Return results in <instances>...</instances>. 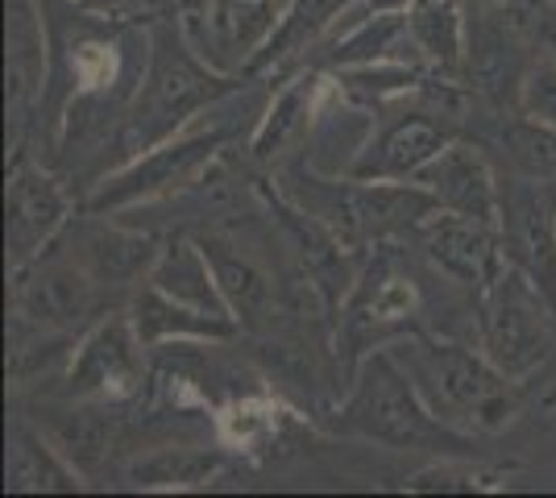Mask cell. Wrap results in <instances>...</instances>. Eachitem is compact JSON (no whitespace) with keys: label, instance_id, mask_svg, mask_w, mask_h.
<instances>
[{"label":"cell","instance_id":"1","mask_svg":"<svg viewBox=\"0 0 556 498\" xmlns=\"http://www.w3.org/2000/svg\"><path fill=\"white\" fill-rule=\"evenodd\" d=\"M146 47H150L146 72L138 75V88L129 95V108L116 129L121 163L175 138L195 113H208L212 104H220L225 95L241 88L232 75H220L191 50L179 25L154 22L146 34Z\"/></svg>","mask_w":556,"mask_h":498},{"label":"cell","instance_id":"2","mask_svg":"<svg viewBox=\"0 0 556 498\" xmlns=\"http://www.w3.org/2000/svg\"><path fill=\"white\" fill-rule=\"evenodd\" d=\"M337 432L362 436L387 449H424L441 457H473V432L448 424L437 416V407L424 399L407 366L394 357L391 345L374 349L353 382L345 386V399L337 407Z\"/></svg>","mask_w":556,"mask_h":498},{"label":"cell","instance_id":"3","mask_svg":"<svg viewBox=\"0 0 556 498\" xmlns=\"http://www.w3.org/2000/svg\"><path fill=\"white\" fill-rule=\"evenodd\" d=\"M394 357L407 366L424 399L437 407L448 424H469V432H498L515 416V379H507L486 354L469 345L441 341L428 332H407L391 345Z\"/></svg>","mask_w":556,"mask_h":498},{"label":"cell","instance_id":"4","mask_svg":"<svg viewBox=\"0 0 556 498\" xmlns=\"http://www.w3.org/2000/svg\"><path fill=\"white\" fill-rule=\"evenodd\" d=\"M424 295L412 270L391 245H378V254L366 261V270L353 279L349 295L341 299V324H337V379L341 386L353 382L357 366L407 332H419Z\"/></svg>","mask_w":556,"mask_h":498},{"label":"cell","instance_id":"5","mask_svg":"<svg viewBox=\"0 0 556 498\" xmlns=\"http://www.w3.org/2000/svg\"><path fill=\"white\" fill-rule=\"evenodd\" d=\"M478 329H482V354L507 379L523 382L553 354L556 311L544 299V291L507 261L503 274L478 295Z\"/></svg>","mask_w":556,"mask_h":498},{"label":"cell","instance_id":"6","mask_svg":"<svg viewBox=\"0 0 556 498\" xmlns=\"http://www.w3.org/2000/svg\"><path fill=\"white\" fill-rule=\"evenodd\" d=\"M225 142H229V129H220V125H208V120L204 125H187L175 138H166L154 150L121 163L113 175H104L84 208L104 216L138 208V204H159V200L175 195L179 188H187L225 150Z\"/></svg>","mask_w":556,"mask_h":498},{"label":"cell","instance_id":"7","mask_svg":"<svg viewBox=\"0 0 556 498\" xmlns=\"http://www.w3.org/2000/svg\"><path fill=\"white\" fill-rule=\"evenodd\" d=\"M146 341L129 311H109L71 349L59 395L88 404H129L146 382Z\"/></svg>","mask_w":556,"mask_h":498},{"label":"cell","instance_id":"8","mask_svg":"<svg viewBox=\"0 0 556 498\" xmlns=\"http://www.w3.org/2000/svg\"><path fill=\"white\" fill-rule=\"evenodd\" d=\"M13 283H17V295H13L17 316L50 332H75L88 320H100L96 316L100 295L109 291L71 258L63 241H54L47 254H38L25 270H17Z\"/></svg>","mask_w":556,"mask_h":498},{"label":"cell","instance_id":"9","mask_svg":"<svg viewBox=\"0 0 556 498\" xmlns=\"http://www.w3.org/2000/svg\"><path fill=\"white\" fill-rule=\"evenodd\" d=\"M4 233H9V270L17 274L38 254H47L67 229L71 200L63 183L42 170V166L17 158L9 170V191H4Z\"/></svg>","mask_w":556,"mask_h":498},{"label":"cell","instance_id":"10","mask_svg":"<svg viewBox=\"0 0 556 498\" xmlns=\"http://www.w3.org/2000/svg\"><path fill=\"white\" fill-rule=\"evenodd\" d=\"M457 142V129L437 113H394L378 120L366 150L353 163V179H382V183H416L419 170L432 166L448 145Z\"/></svg>","mask_w":556,"mask_h":498},{"label":"cell","instance_id":"11","mask_svg":"<svg viewBox=\"0 0 556 498\" xmlns=\"http://www.w3.org/2000/svg\"><path fill=\"white\" fill-rule=\"evenodd\" d=\"M416 241L424 250V258L441 270L444 279H453L457 286L469 291H486L503 266H507V250H503V229L478 225L462 213L437 208L432 216H424L416 229Z\"/></svg>","mask_w":556,"mask_h":498},{"label":"cell","instance_id":"12","mask_svg":"<svg viewBox=\"0 0 556 498\" xmlns=\"http://www.w3.org/2000/svg\"><path fill=\"white\" fill-rule=\"evenodd\" d=\"M503 250L556 311V188L528 179L503 183Z\"/></svg>","mask_w":556,"mask_h":498},{"label":"cell","instance_id":"13","mask_svg":"<svg viewBox=\"0 0 556 498\" xmlns=\"http://www.w3.org/2000/svg\"><path fill=\"white\" fill-rule=\"evenodd\" d=\"M332 95H337V75L303 63L300 72L291 75V84L270 100V108L257 120L254 138H250L254 163L278 166L287 154L303 150Z\"/></svg>","mask_w":556,"mask_h":498},{"label":"cell","instance_id":"14","mask_svg":"<svg viewBox=\"0 0 556 498\" xmlns=\"http://www.w3.org/2000/svg\"><path fill=\"white\" fill-rule=\"evenodd\" d=\"M63 245L71 250V258L109 291H134L146 283L154 261H159V250H163V241L154 233L125 229L113 220H96V213L88 220H75V229Z\"/></svg>","mask_w":556,"mask_h":498},{"label":"cell","instance_id":"15","mask_svg":"<svg viewBox=\"0 0 556 498\" xmlns=\"http://www.w3.org/2000/svg\"><path fill=\"white\" fill-rule=\"evenodd\" d=\"M416 183L432 191L448 213H462L478 225L503 229V183L494 179L486 154L478 145L453 142L437 163L419 170Z\"/></svg>","mask_w":556,"mask_h":498},{"label":"cell","instance_id":"16","mask_svg":"<svg viewBox=\"0 0 556 498\" xmlns=\"http://www.w3.org/2000/svg\"><path fill=\"white\" fill-rule=\"evenodd\" d=\"M116 407L121 404H88V399L59 395V399L34 407V424L47 432L54 449L63 452L79 474L92 477L116 449V436H121Z\"/></svg>","mask_w":556,"mask_h":498},{"label":"cell","instance_id":"17","mask_svg":"<svg viewBox=\"0 0 556 498\" xmlns=\"http://www.w3.org/2000/svg\"><path fill=\"white\" fill-rule=\"evenodd\" d=\"M200 245L216 270V283L225 291V304L237 316V324L245 332H275L278 286L270 279V270L254 254H245V245L220 238V233L200 238Z\"/></svg>","mask_w":556,"mask_h":498},{"label":"cell","instance_id":"18","mask_svg":"<svg viewBox=\"0 0 556 498\" xmlns=\"http://www.w3.org/2000/svg\"><path fill=\"white\" fill-rule=\"evenodd\" d=\"M47 13L38 17L34 0H9V117L13 142L22 138L25 108L47 88Z\"/></svg>","mask_w":556,"mask_h":498},{"label":"cell","instance_id":"19","mask_svg":"<svg viewBox=\"0 0 556 498\" xmlns=\"http://www.w3.org/2000/svg\"><path fill=\"white\" fill-rule=\"evenodd\" d=\"M129 316L138 324L141 341L150 349H159L166 341H232L241 324L237 320H220L200 308H187L179 299L163 295L154 283H141L129 291Z\"/></svg>","mask_w":556,"mask_h":498},{"label":"cell","instance_id":"20","mask_svg":"<svg viewBox=\"0 0 556 498\" xmlns=\"http://www.w3.org/2000/svg\"><path fill=\"white\" fill-rule=\"evenodd\" d=\"M146 283H154L163 295L179 299L187 308H200L208 311V316H220V320H237L229 311V304H225V291L216 283V270H212V261L200 241H187V238L163 241L159 261H154V270H150Z\"/></svg>","mask_w":556,"mask_h":498},{"label":"cell","instance_id":"21","mask_svg":"<svg viewBox=\"0 0 556 498\" xmlns=\"http://www.w3.org/2000/svg\"><path fill=\"white\" fill-rule=\"evenodd\" d=\"M88 477L54 449L42 427L17 416L9 424V457H4V490H79Z\"/></svg>","mask_w":556,"mask_h":498},{"label":"cell","instance_id":"22","mask_svg":"<svg viewBox=\"0 0 556 498\" xmlns=\"http://www.w3.org/2000/svg\"><path fill=\"white\" fill-rule=\"evenodd\" d=\"M229 465V449H195V445H163L134 457L125 465V482L134 490H204Z\"/></svg>","mask_w":556,"mask_h":498},{"label":"cell","instance_id":"23","mask_svg":"<svg viewBox=\"0 0 556 498\" xmlns=\"http://www.w3.org/2000/svg\"><path fill=\"white\" fill-rule=\"evenodd\" d=\"M412 42L407 29V9H382V13H366L362 22L337 34V42H328L320 59H307V67L320 72H345V67H366V63H382V59H399V47Z\"/></svg>","mask_w":556,"mask_h":498},{"label":"cell","instance_id":"24","mask_svg":"<svg viewBox=\"0 0 556 498\" xmlns=\"http://www.w3.org/2000/svg\"><path fill=\"white\" fill-rule=\"evenodd\" d=\"M357 0H291L287 4V13L278 17V25L270 29V38L262 42L254 59H250V67L254 72H266V67H278V63H287V59H295L300 50H312L320 42V34L332 29V22L353 9Z\"/></svg>","mask_w":556,"mask_h":498},{"label":"cell","instance_id":"25","mask_svg":"<svg viewBox=\"0 0 556 498\" xmlns=\"http://www.w3.org/2000/svg\"><path fill=\"white\" fill-rule=\"evenodd\" d=\"M407 29L416 42L419 59L432 72L457 75L465 63V38H462V13L453 0H416L407 9Z\"/></svg>","mask_w":556,"mask_h":498},{"label":"cell","instance_id":"26","mask_svg":"<svg viewBox=\"0 0 556 498\" xmlns=\"http://www.w3.org/2000/svg\"><path fill=\"white\" fill-rule=\"evenodd\" d=\"M337 75V88L362 104V108H387L391 100H403V95L419 92L428 84V63L419 59H382V63H366V67H345V72H332Z\"/></svg>","mask_w":556,"mask_h":498},{"label":"cell","instance_id":"27","mask_svg":"<svg viewBox=\"0 0 556 498\" xmlns=\"http://www.w3.org/2000/svg\"><path fill=\"white\" fill-rule=\"evenodd\" d=\"M503 150L515 179H528L540 188H556V129L535 117H519L503 129Z\"/></svg>","mask_w":556,"mask_h":498},{"label":"cell","instance_id":"28","mask_svg":"<svg viewBox=\"0 0 556 498\" xmlns=\"http://www.w3.org/2000/svg\"><path fill=\"white\" fill-rule=\"evenodd\" d=\"M503 470L478 465L469 457H441L437 465H424L407 477V490L416 495H490L498 490Z\"/></svg>","mask_w":556,"mask_h":498},{"label":"cell","instance_id":"29","mask_svg":"<svg viewBox=\"0 0 556 498\" xmlns=\"http://www.w3.org/2000/svg\"><path fill=\"white\" fill-rule=\"evenodd\" d=\"M519 108H523V117H535L556 129V59L553 54L540 59L532 72H528L523 92H519Z\"/></svg>","mask_w":556,"mask_h":498},{"label":"cell","instance_id":"30","mask_svg":"<svg viewBox=\"0 0 556 498\" xmlns=\"http://www.w3.org/2000/svg\"><path fill=\"white\" fill-rule=\"evenodd\" d=\"M535 34H540L544 50H548V54L556 59V0L540 4V17H535Z\"/></svg>","mask_w":556,"mask_h":498},{"label":"cell","instance_id":"31","mask_svg":"<svg viewBox=\"0 0 556 498\" xmlns=\"http://www.w3.org/2000/svg\"><path fill=\"white\" fill-rule=\"evenodd\" d=\"M84 13H92V17H113V13H121V9H129L134 0H75Z\"/></svg>","mask_w":556,"mask_h":498},{"label":"cell","instance_id":"32","mask_svg":"<svg viewBox=\"0 0 556 498\" xmlns=\"http://www.w3.org/2000/svg\"><path fill=\"white\" fill-rule=\"evenodd\" d=\"M416 0H366L370 13H382V9H412Z\"/></svg>","mask_w":556,"mask_h":498}]
</instances>
